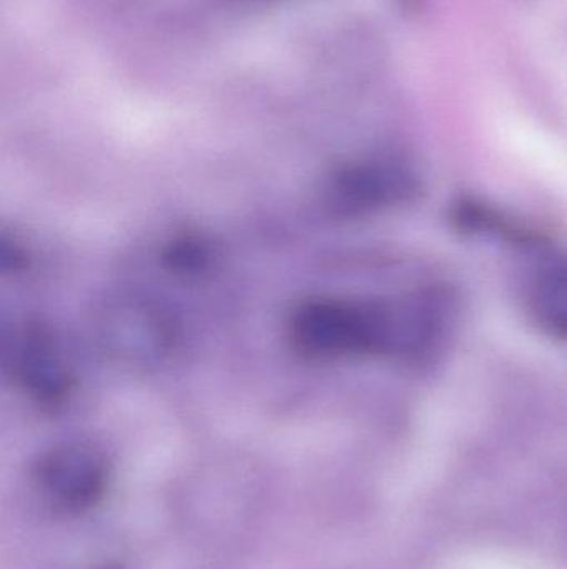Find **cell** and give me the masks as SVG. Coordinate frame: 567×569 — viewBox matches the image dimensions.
<instances>
[{"label": "cell", "instance_id": "obj_1", "mask_svg": "<svg viewBox=\"0 0 567 569\" xmlns=\"http://www.w3.org/2000/svg\"><path fill=\"white\" fill-rule=\"evenodd\" d=\"M292 335L310 357H342L388 343L392 320L385 311L363 305L310 301L293 317Z\"/></svg>", "mask_w": 567, "mask_h": 569}, {"label": "cell", "instance_id": "obj_2", "mask_svg": "<svg viewBox=\"0 0 567 569\" xmlns=\"http://www.w3.org/2000/svg\"><path fill=\"white\" fill-rule=\"evenodd\" d=\"M40 487L67 510L82 511L99 503L105 490L103 461L79 445L55 448L37 465Z\"/></svg>", "mask_w": 567, "mask_h": 569}, {"label": "cell", "instance_id": "obj_3", "mask_svg": "<svg viewBox=\"0 0 567 569\" xmlns=\"http://www.w3.org/2000/svg\"><path fill=\"white\" fill-rule=\"evenodd\" d=\"M100 327L109 347L130 360L150 361L162 357L170 345L169 325L162 315L140 301L113 305Z\"/></svg>", "mask_w": 567, "mask_h": 569}, {"label": "cell", "instance_id": "obj_4", "mask_svg": "<svg viewBox=\"0 0 567 569\" xmlns=\"http://www.w3.org/2000/svg\"><path fill=\"white\" fill-rule=\"evenodd\" d=\"M405 183V177L395 170L363 167L342 177L338 196L342 206L363 209V207L378 206L395 199L396 196H402Z\"/></svg>", "mask_w": 567, "mask_h": 569}, {"label": "cell", "instance_id": "obj_5", "mask_svg": "<svg viewBox=\"0 0 567 569\" xmlns=\"http://www.w3.org/2000/svg\"><path fill=\"white\" fill-rule=\"evenodd\" d=\"M49 345L32 338L20 347L16 368L27 387L43 397H53L65 387L62 363L50 353Z\"/></svg>", "mask_w": 567, "mask_h": 569}, {"label": "cell", "instance_id": "obj_6", "mask_svg": "<svg viewBox=\"0 0 567 569\" xmlns=\"http://www.w3.org/2000/svg\"><path fill=\"white\" fill-rule=\"evenodd\" d=\"M528 303L539 323L567 337V267L541 273L529 288Z\"/></svg>", "mask_w": 567, "mask_h": 569}]
</instances>
